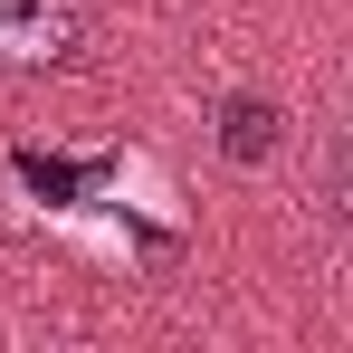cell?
I'll use <instances>...</instances> for the list:
<instances>
[{
  "label": "cell",
  "mask_w": 353,
  "mask_h": 353,
  "mask_svg": "<svg viewBox=\"0 0 353 353\" xmlns=\"http://www.w3.org/2000/svg\"><path fill=\"white\" fill-rule=\"evenodd\" d=\"M19 181H39L48 201H67V191H86L96 172H77V163H48V153H19Z\"/></svg>",
  "instance_id": "3957f363"
},
{
  "label": "cell",
  "mask_w": 353,
  "mask_h": 353,
  "mask_svg": "<svg viewBox=\"0 0 353 353\" xmlns=\"http://www.w3.org/2000/svg\"><path fill=\"white\" fill-rule=\"evenodd\" d=\"M277 134H287V115H277L268 96H230V105H220V153H230V163H268Z\"/></svg>",
  "instance_id": "7a4b0ae2"
},
{
  "label": "cell",
  "mask_w": 353,
  "mask_h": 353,
  "mask_svg": "<svg viewBox=\"0 0 353 353\" xmlns=\"http://www.w3.org/2000/svg\"><path fill=\"white\" fill-rule=\"evenodd\" d=\"M86 0H0V77H67L86 67Z\"/></svg>",
  "instance_id": "6da1fadb"
}]
</instances>
